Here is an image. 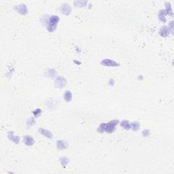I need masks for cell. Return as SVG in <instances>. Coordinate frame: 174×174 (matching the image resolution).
<instances>
[{
	"mask_svg": "<svg viewBox=\"0 0 174 174\" xmlns=\"http://www.w3.org/2000/svg\"><path fill=\"white\" fill-rule=\"evenodd\" d=\"M38 131L42 135L45 136L46 137L49 138V139H52L53 138V134L51 133L50 131H49L48 130H46L43 128H40L38 129Z\"/></svg>",
	"mask_w": 174,
	"mask_h": 174,
	"instance_id": "obj_10",
	"label": "cell"
},
{
	"mask_svg": "<svg viewBox=\"0 0 174 174\" xmlns=\"http://www.w3.org/2000/svg\"><path fill=\"white\" fill-rule=\"evenodd\" d=\"M150 132V130L148 129H145V130H143V133H142V134H143V137H148L149 136Z\"/></svg>",
	"mask_w": 174,
	"mask_h": 174,
	"instance_id": "obj_23",
	"label": "cell"
},
{
	"mask_svg": "<svg viewBox=\"0 0 174 174\" xmlns=\"http://www.w3.org/2000/svg\"><path fill=\"white\" fill-rule=\"evenodd\" d=\"M140 124L138 122H133L132 123H130V129H133L134 131H137L140 129Z\"/></svg>",
	"mask_w": 174,
	"mask_h": 174,
	"instance_id": "obj_17",
	"label": "cell"
},
{
	"mask_svg": "<svg viewBox=\"0 0 174 174\" xmlns=\"http://www.w3.org/2000/svg\"><path fill=\"white\" fill-rule=\"evenodd\" d=\"M15 10L18 12L19 14L22 15H25L28 12V9L27 6L25 4H21L20 5H17L15 6Z\"/></svg>",
	"mask_w": 174,
	"mask_h": 174,
	"instance_id": "obj_5",
	"label": "cell"
},
{
	"mask_svg": "<svg viewBox=\"0 0 174 174\" xmlns=\"http://www.w3.org/2000/svg\"><path fill=\"white\" fill-rule=\"evenodd\" d=\"M33 115H34L35 117H38V116H40L42 114V110H40V109H36L35 110L33 111Z\"/></svg>",
	"mask_w": 174,
	"mask_h": 174,
	"instance_id": "obj_21",
	"label": "cell"
},
{
	"mask_svg": "<svg viewBox=\"0 0 174 174\" xmlns=\"http://www.w3.org/2000/svg\"><path fill=\"white\" fill-rule=\"evenodd\" d=\"M59 161L63 166H66L69 163V159L67 157H61L60 158Z\"/></svg>",
	"mask_w": 174,
	"mask_h": 174,
	"instance_id": "obj_20",
	"label": "cell"
},
{
	"mask_svg": "<svg viewBox=\"0 0 174 174\" xmlns=\"http://www.w3.org/2000/svg\"><path fill=\"white\" fill-rule=\"evenodd\" d=\"M63 98L65 102H71V99H72V93H71V92L70 91H65V93H64Z\"/></svg>",
	"mask_w": 174,
	"mask_h": 174,
	"instance_id": "obj_13",
	"label": "cell"
},
{
	"mask_svg": "<svg viewBox=\"0 0 174 174\" xmlns=\"http://www.w3.org/2000/svg\"><path fill=\"white\" fill-rule=\"evenodd\" d=\"M166 15H167V13H166L165 10H161L159 11V13H158V18H159V20L163 22V23H165V22L167 21Z\"/></svg>",
	"mask_w": 174,
	"mask_h": 174,
	"instance_id": "obj_12",
	"label": "cell"
},
{
	"mask_svg": "<svg viewBox=\"0 0 174 174\" xmlns=\"http://www.w3.org/2000/svg\"><path fill=\"white\" fill-rule=\"evenodd\" d=\"M8 136L9 140H11L12 141H13L14 143L18 144L19 142H20V137L17 135L16 136L15 135H14V132H12V131H10V132H8Z\"/></svg>",
	"mask_w": 174,
	"mask_h": 174,
	"instance_id": "obj_7",
	"label": "cell"
},
{
	"mask_svg": "<svg viewBox=\"0 0 174 174\" xmlns=\"http://www.w3.org/2000/svg\"><path fill=\"white\" fill-rule=\"evenodd\" d=\"M61 10L64 15H69L71 12V8L68 4H63L61 7Z\"/></svg>",
	"mask_w": 174,
	"mask_h": 174,
	"instance_id": "obj_6",
	"label": "cell"
},
{
	"mask_svg": "<svg viewBox=\"0 0 174 174\" xmlns=\"http://www.w3.org/2000/svg\"><path fill=\"white\" fill-rule=\"evenodd\" d=\"M56 147L59 150H64L68 147V143L63 140H58L56 141Z\"/></svg>",
	"mask_w": 174,
	"mask_h": 174,
	"instance_id": "obj_9",
	"label": "cell"
},
{
	"mask_svg": "<svg viewBox=\"0 0 174 174\" xmlns=\"http://www.w3.org/2000/svg\"><path fill=\"white\" fill-rule=\"evenodd\" d=\"M168 29L169 30V31H171V33H173V21H171L170 23H169Z\"/></svg>",
	"mask_w": 174,
	"mask_h": 174,
	"instance_id": "obj_22",
	"label": "cell"
},
{
	"mask_svg": "<svg viewBox=\"0 0 174 174\" xmlns=\"http://www.w3.org/2000/svg\"><path fill=\"white\" fill-rule=\"evenodd\" d=\"M35 120L34 118L33 117H30L29 118H28L27 120V127H31L32 126L35 125Z\"/></svg>",
	"mask_w": 174,
	"mask_h": 174,
	"instance_id": "obj_18",
	"label": "cell"
},
{
	"mask_svg": "<svg viewBox=\"0 0 174 174\" xmlns=\"http://www.w3.org/2000/svg\"><path fill=\"white\" fill-rule=\"evenodd\" d=\"M109 84H110V85H112V86L114 85V80H112V79H111V80H110V82H109Z\"/></svg>",
	"mask_w": 174,
	"mask_h": 174,
	"instance_id": "obj_24",
	"label": "cell"
},
{
	"mask_svg": "<svg viewBox=\"0 0 174 174\" xmlns=\"http://www.w3.org/2000/svg\"><path fill=\"white\" fill-rule=\"evenodd\" d=\"M75 6H77V7H84L86 5V4H88V2L86 1H76L74 2Z\"/></svg>",
	"mask_w": 174,
	"mask_h": 174,
	"instance_id": "obj_16",
	"label": "cell"
},
{
	"mask_svg": "<svg viewBox=\"0 0 174 174\" xmlns=\"http://www.w3.org/2000/svg\"><path fill=\"white\" fill-rule=\"evenodd\" d=\"M67 84V80L65 78H63V76H59L56 78L54 82V86L56 88H59V89H62L66 86Z\"/></svg>",
	"mask_w": 174,
	"mask_h": 174,
	"instance_id": "obj_3",
	"label": "cell"
},
{
	"mask_svg": "<svg viewBox=\"0 0 174 174\" xmlns=\"http://www.w3.org/2000/svg\"><path fill=\"white\" fill-rule=\"evenodd\" d=\"M165 5H166V9H165V11H166L167 15H169L171 16H173V11L172 8H171V4L169 2H166V3H165Z\"/></svg>",
	"mask_w": 174,
	"mask_h": 174,
	"instance_id": "obj_15",
	"label": "cell"
},
{
	"mask_svg": "<svg viewBox=\"0 0 174 174\" xmlns=\"http://www.w3.org/2000/svg\"><path fill=\"white\" fill-rule=\"evenodd\" d=\"M59 20V17L56 15H53V16L49 17L48 23L46 24L47 30L49 32H54L56 30Z\"/></svg>",
	"mask_w": 174,
	"mask_h": 174,
	"instance_id": "obj_2",
	"label": "cell"
},
{
	"mask_svg": "<svg viewBox=\"0 0 174 174\" xmlns=\"http://www.w3.org/2000/svg\"><path fill=\"white\" fill-rule=\"evenodd\" d=\"M120 125L125 129L129 130V129H130V124L129 123V122L128 120H124L120 122Z\"/></svg>",
	"mask_w": 174,
	"mask_h": 174,
	"instance_id": "obj_14",
	"label": "cell"
},
{
	"mask_svg": "<svg viewBox=\"0 0 174 174\" xmlns=\"http://www.w3.org/2000/svg\"><path fill=\"white\" fill-rule=\"evenodd\" d=\"M101 64L104 66H106V67H118L120 65L117 62L112 59H103L101 62Z\"/></svg>",
	"mask_w": 174,
	"mask_h": 174,
	"instance_id": "obj_4",
	"label": "cell"
},
{
	"mask_svg": "<svg viewBox=\"0 0 174 174\" xmlns=\"http://www.w3.org/2000/svg\"><path fill=\"white\" fill-rule=\"evenodd\" d=\"M169 33H170V31H169V30L168 27H167V26H163V27H161V30H160L159 34L161 37H163V38H166V37L169 36Z\"/></svg>",
	"mask_w": 174,
	"mask_h": 174,
	"instance_id": "obj_11",
	"label": "cell"
},
{
	"mask_svg": "<svg viewBox=\"0 0 174 174\" xmlns=\"http://www.w3.org/2000/svg\"><path fill=\"white\" fill-rule=\"evenodd\" d=\"M23 141L26 145L29 146H33L35 143L34 139L30 135L25 136L23 138Z\"/></svg>",
	"mask_w": 174,
	"mask_h": 174,
	"instance_id": "obj_8",
	"label": "cell"
},
{
	"mask_svg": "<svg viewBox=\"0 0 174 174\" xmlns=\"http://www.w3.org/2000/svg\"><path fill=\"white\" fill-rule=\"evenodd\" d=\"M118 123L119 121L118 120H113L107 123H102L97 129V131L99 133L106 132L108 133H112L116 130V126Z\"/></svg>",
	"mask_w": 174,
	"mask_h": 174,
	"instance_id": "obj_1",
	"label": "cell"
},
{
	"mask_svg": "<svg viewBox=\"0 0 174 174\" xmlns=\"http://www.w3.org/2000/svg\"><path fill=\"white\" fill-rule=\"evenodd\" d=\"M48 72L49 77H50L51 78H56V76H57V72H56L55 70H54V69H48Z\"/></svg>",
	"mask_w": 174,
	"mask_h": 174,
	"instance_id": "obj_19",
	"label": "cell"
}]
</instances>
